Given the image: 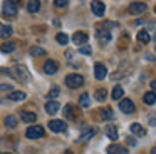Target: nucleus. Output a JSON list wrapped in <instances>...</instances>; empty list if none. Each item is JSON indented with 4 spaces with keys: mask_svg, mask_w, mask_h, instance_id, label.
Wrapping results in <instances>:
<instances>
[{
    "mask_svg": "<svg viewBox=\"0 0 156 154\" xmlns=\"http://www.w3.org/2000/svg\"><path fill=\"white\" fill-rule=\"evenodd\" d=\"M66 86L71 87V89H77V87L84 86V77L81 74H69L66 77Z\"/></svg>",
    "mask_w": 156,
    "mask_h": 154,
    "instance_id": "1",
    "label": "nucleus"
},
{
    "mask_svg": "<svg viewBox=\"0 0 156 154\" xmlns=\"http://www.w3.org/2000/svg\"><path fill=\"white\" fill-rule=\"evenodd\" d=\"M12 72V77H15L17 80H22V82H27L29 80V72H27V67L25 65H15L14 70H10Z\"/></svg>",
    "mask_w": 156,
    "mask_h": 154,
    "instance_id": "2",
    "label": "nucleus"
},
{
    "mask_svg": "<svg viewBox=\"0 0 156 154\" xmlns=\"http://www.w3.org/2000/svg\"><path fill=\"white\" fill-rule=\"evenodd\" d=\"M2 12H4V15H7V17H15L17 12H19V3L17 2H4Z\"/></svg>",
    "mask_w": 156,
    "mask_h": 154,
    "instance_id": "3",
    "label": "nucleus"
},
{
    "mask_svg": "<svg viewBox=\"0 0 156 154\" xmlns=\"http://www.w3.org/2000/svg\"><path fill=\"white\" fill-rule=\"evenodd\" d=\"M25 136H27L29 139H39V137L44 136V127L42 126H30L25 131Z\"/></svg>",
    "mask_w": 156,
    "mask_h": 154,
    "instance_id": "4",
    "label": "nucleus"
},
{
    "mask_svg": "<svg viewBox=\"0 0 156 154\" xmlns=\"http://www.w3.org/2000/svg\"><path fill=\"white\" fill-rule=\"evenodd\" d=\"M49 129L52 131V132H62V131H66V127H67V124L64 122V121H61V119H52V121H49Z\"/></svg>",
    "mask_w": 156,
    "mask_h": 154,
    "instance_id": "5",
    "label": "nucleus"
},
{
    "mask_svg": "<svg viewBox=\"0 0 156 154\" xmlns=\"http://www.w3.org/2000/svg\"><path fill=\"white\" fill-rule=\"evenodd\" d=\"M96 39H98V42L101 44V45H108V44L111 42V32L106 30V29L98 30V32H96Z\"/></svg>",
    "mask_w": 156,
    "mask_h": 154,
    "instance_id": "6",
    "label": "nucleus"
},
{
    "mask_svg": "<svg viewBox=\"0 0 156 154\" xmlns=\"http://www.w3.org/2000/svg\"><path fill=\"white\" fill-rule=\"evenodd\" d=\"M119 109H121L124 114H133L136 110V106H134V102H133L131 99H121V102H119Z\"/></svg>",
    "mask_w": 156,
    "mask_h": 154,
    "instance_id": "7",
    "label": "nucleus"
},
{
    "mask_svg": "<svg viewBox=\"0 0 156 154\" xmlns=\"http://www.w3.org/2000/svg\"><path fill=\"white\" fill-rule=\"evenodd\" d=\"M148 9V5H146L144 2H133L129 3V13H133V15H138V13H143L144 10Z\"/></svg>",
    "mask_w": 156,
    "mask_h": 154,
    "instance_id": "8",
    "label": "nucleus"
},
{
    "mask_svg": "<svg viewBox=\"0 0 156 154\" xmlns=\"http://www.w3.org/2000/svg\"><path fill=\"white\" fill-rule=\"evenodd\" d=\"M57 70H59V64L55 62V60H52V59L45 60V64H44V72L47 74V75H54V74H57Z\"/></svg>",
    "mask_w": 156,
    "mask_h": 154,
    "instance_id": "9",
    "label": "nucleus"
},
{
    "mask_svg": "<svg viewBox=\"0 0 156 154\" xmlns=\"http://www.w3.org/2000/svg\"><path fill=\"white\" fill-rule=\"evenodd\" d=\"M106 75H108V69H106V65H104V64H101V62H98L94 65V77L98 80H102Z\"/></svg>",
    "mask_w": 156,
    "mask_h": 154,
    "instance_id": "10",
    "label": "nucleus"
},
{
    "mask_svg": "<svg viewBox=\"0 0 156 154\" xmlns=\"http://www.w3.org/2000/svg\"><path fill=\"white\" fill-rule=\"evenodd\" d=\"M91 10L94 12V15L102 17L106 12V5L102 2H99V0H94V2H91Z\"/></svg>",
    "mask_w": 156,
    "mask_h": 154,
    "instance_id": "11",
    "label": "nucleus"
},
{
    "mask_svg": "<svg viewBox=\"0 0 156 154\" xmlns=\"http://www.w3.org/2000/svg\"><path fill=\"white\" fill-rule=\"evenodd\" d=\"M87 40H89V35L86 32H74V35H72V42L76 45H86Z\"/></svg>",
    "mask_w": 156,
    "mask_h": 154,
    "instance_id": "12",
    "label": "nucleus"
},
{
    "mask_svg": "<svg viewBox=\"0 0 156 154\" xmlns=\"http://www.w3.org/2000/svg\"><path fill=\"white\" fill-rule=\"evenodd\" d=\"M104 134L109 137L111 141H116L119 137V134H118V127L114 126V124H109V126H106L104 127Z\"/></svg>",
    "mask_w": 156,
    "mask_h": 154,
    "instance_id": "13",
    "label": "nucleus"
},
{
    "mask_svg": "<svg viewBox=\"0 0 156 154\" xmlns=\"http://www.w3.org/2000/svg\"><path fill=\"white\" fill-rule=\"evenodd\" d=\"M59 109H61V104L57 102V100H47V104H45V112L47 114H57Z\"/></svg>",
    "mask_w": 156,
    "mask_h": 154,
    "instance_id": "14",
    "label": "nucleus"
},
{
    "mask_svg": "<svg viewBox=\"0 0 156 154\" xmlns=\"http://www.w3.org/2000/svg\"><path fill=\"white\" fill-rule=\"evenodd\" d=\"M129 129H131V132L134 134V136H138V137L146 136V129H144V127H143L139 122H133L131 126H129Z\"/></svg>",
    "mask_w": 156,
    "mask_h": 154,
    "instance_id": "15",
    "label": "nucleus"
},
{
    "mask_svg": "<svg viewBox=\"0 0 156 154\" xmlns=\"http://www.w3.org/2000/svg\"><path fill=\"white\" fill-rule=\"evenodd\" d=\"M20 119L24 121V122L30 124V122H35L37 116H35V112H30V110H22V112H20Z\"/></svg>",
    "mask_w": 156,
    "mask_h": 154,
    "instance_id": "16",
    "label": "nucleus"
},
{
    "mask_svg": "<svg viewBox=\"0 0 156 154\" xmlns=\"http://www.w3.org/2000/svg\"><path fill=\"white\" fill-rule=\"evenodd\" d=\"M108 152L109 154H128V149L121 144H112V146L108 147Z\"/></svg>",
    "mask_w": 156,
    "mask_h": 154,
    "instance_id": "17",
    "label": "nucleus"
},
{
    "mask_svg": "<svg viewBox=\"0 0 156 154\" xmlns=\"http://www.w3.org/2000/svg\"><path fill=\"white\" fill-rule=\"evenodd\" d=\"M25 97H27V94L22 92V90H14V92L9 94V99H10V100H15V102H19V100H24Z\"/></svg>",
    "mask_w": 156,
    "mask_h": 154,
    "instance_id": "18",
    "label": "nucleus"
},
{
    "mask_svg": "<svg viewBox=\"0 0 156 154\" xmlns=\"http://www.w3.org/2000/svg\"><path fill=\"white\" fill-rule=\"evenodd\" d=\"M143 102L148 104V106H153V104L156 102V92H153V90L146 92L144 96H143Z\"/></svg>",
    "mask_w": 156,
    "mask_h": 154,
    "instance_id": "19",
    "label": "nucleus"
},
{
    "mask_svg": "<svg viewBox=\"0 0 156 154\" xmlns=\"http://www.w3.org/2000/svg\"><path fill=\"white\" fill-rule=\"evenodd\" d=\"M45 49H42V47H39V45H34V47H30V55L32 57H44L45 55Z\"/></svg>",
    "mask_w": 156,
    "mask_h": 154,
    "instance_id": "20",
    "label": "nucleus"
},
{
    "mask_svg": "<svg viewBox=\"0 0 156 154\" xmlns=\"http://www.w3.org/2000/svg\"><path fill=\"white\" fill-rule=\"evenodd\" d=\"M27 10L30 13L39 12V10H41V2H39V0H30V2L27 3Z\"/></svg>",
    "mask_w": 156,
    "mask_h": 154,
    "instance_id": "21",
    "label": "nucleus"
},
{
    "mask_svg": "<svg viewBox=\"0 0 156 154\" xmlns=\"http://www.w3.org/2000/svg\"><path fill=\"white\" fill-rule=\"evenodd\" d=\"M96 132H98V129H96V127H92V129H87L86 132H82V134H81V137L77 139V142H82V141H87L89 137H92Z\"/></svg>",
    "mask_w": 156,
    "mask_h": 154,
    "instance_id": "22",
    "label": "nucleus"
},
{
    "mask_svg": "<svg viewBox=\"0 0 156 154\" xmlns=\"http://www.w3.org/2000/svg\"><path fill=\"white\" fill-rule=\"evenodd\" d=\"M138 40L139 42H143V44H148L149 40H151V37H149V33H148V30H139L138 32Z\"/></svg>",
    "mask_w": 156,
    "mask_h": 154,
    "instance_id": "23",
    "label": "nucleus"
},
{
    "mask_svg": "<svg viewBox=\"0 0 156 154\" xmlns=\"http://www.w3.org/2000/svg\"><path fill=\"white\" fill-rule=\"evenodd\" d=\"M89 104H91V100H89V94H87V92L81 94V97H79V106L84 107V109H87Z\"/></svg>",
    "mask_w": 156,
    "mask_h": 154,
    "instance_id": "24",
    "label": "nucleus"
},
{
    "mask_svg": "<svg viewBox=\"0 0 156 154\" xmlns=\"http://www.w3.org/2000/svg\"><path fill=\"white\" fill-rule=\"evenodd\" d=\"M5 126L7 127H10V129H14V127H17V117L15 116H7L5 117Z\"/></svg>",
    "mask_w": 156,
    "mask_h": 154,
    "instance_id": "25",
    "label": "nucleus"
},
{
    "mask_svg": "<svg viewBox=\"0 0 156 154\" xmlns=\"http://www.w3.org/2000/svg\"><path fill=\"white\" fill-rule=\"evenodd\" d=\"M0 50L5 52V54H10V52H14V50H15V44L14 42H5L4 45L0 47Z\"/></svg>",
    "mask_w": 156,
    "mask_h": 154,
    "instance_id": "26",
    "label": "nucleus"
},
{
    "mask_svg": "<svg viewBox=\"0 0 156 154\" xmlns=\"http://www.w3.org/2000/svg\"><path fill=\"white\" fill-rule=\"evenodd\" d=\"M98 112H99V117H101V119H112V117H114L112 116V110L109 109V107L108 109H101V110H98Z\"/></svg>",
    "mask_w": 156,
    "mask_h": 154,
    "instance_id": "27",
    "label": "nucleus"
},
{
    "mask_svg": "<svg viewBox=\"0 0 156 154\" xmlns=\"http://www.w3.org/2000/svg\"><path fill=\"white\" fill-rule=\"evenodd\" d=\"M61 94V89H59V86H52V89L49 90V94H47V99H51V100H54L55 97Z\"/></svg>",
    "mask_w": 156,
    "mask_h": 154,
    "instance_id": "28",
    "label": "nucleus"
},
{
    "mask_svg": "<svg viewBox=\"0 0 156 154\" xmlns=\"http://www.w3.org/2000/svg\"><path fill=\"white\" fill-rule=\"evenodd\" d=\"M106 96H108V90H106V89H98V90H96V94H94L96 100H99V102H102V100L106 99Z\"/></svg>",
    "mask_w": 156,
    "mask_h": 154,
    "instance_id": "29",
    "label": "nucleus"
},
{
    "mask_svg": "<svg viewBox=\"0 0 156 154\" xmlns=\"http://www.w3.org/2000/svg\"><path fill=\"white\" fill-rule=\"evenodd\" d=\"M122 94H124V92H122V87L121 86H116L114 87V89H112V99H122Z\"/></svg>",
    "mask_w": 156,
    "mask_h": 154,
    "instance_id": "30",
    "label": "nucleus"
},
{
    "mask_svg": "<svg viewBox=\"0 0 156 154\" xmlns=\"http://www.w3.org/2000/svg\"><path fill=\"white\" fill-rule=\"evenodd\" d=\"M14 33V30H12L10 25H5L4 29H2V32H0V35H2V39H9V37Z\"/></svg>",
    "mask_w": 156,
    "mask_h": 154,
    "instance_id": "31",
    "label": "nucleus"
},
{
    "mask_svg": "<svg viewBox=\"0 0 156 154\" xmlns=\"http://www.w3.org/2000/svg\"><path fill=\"white\" fill-rule=\"evenodd\" d=\"M72 110H74V107H72L71 104H67V106L64 107V116L67 117V119H74V112H72Z\"/></svg>",
    "mask_w": 156,
    "mask_h": 154,
    "instance_id": "32",
    "label": "nucleus"
},
{
    "mask_svg": "<svg viewBox=\"0 0 156 154\" xmlns=\"http://www.w3.org/2000/svg\"><path fill=\"white\" fill-rule=\"evenodd\" d=\"M55 40H57V42L59 44H61V45H66V44H67L69 42V37L67 35H66V33H57V35H55Z\"/></svg>",
    "mask_w": 156,
    "mask_h": 154,
    "instance_id": "33",
    "label": "nucleus"
},
{
    "mask_svg": "<svg viewBox=\"0 0 156 154\" xmlns=\"http://www.w3.org/2000/svg\"><path fill=\"white\" fill-rule=\"evenodd\" d=\"M54 5L57 7V9H64V7H67V5H69V2H67V0H55Z\"/></svg>",
    "mask_w": 156,
    "mask_h": 154,
    "instance_id": "34",
    "label": "nucleus"
},
{
    "mask_svg": "<svg viewBox=\"0 0 156 154\" xmlns=\"http://www.w3.org/2000/svg\"><path fill=\"white\" fill-rule=\"evenodd\" d=\"M79 52L84 54V55H91V54H92V49H91V47H87V45H82L81 49H79Z\"/></svg>",
    "mask_w": 156,
    "mask_h": 154,
    "instance_id": "35",
    "label": "nucleus"
},
{
    "mask_svg": "<svg viewBox=\"0 0 156 154\" xmlns=\"http://www.w3.org/2000/svg\"><path fill=\"white\" fill-rule=\"evenodd\" d=\"M7 90H12L10 84H0V92H7Z\"/></svg>",
    "mask_w": 156,
    "mask_h": 154,
    "instance_id": "36",
    "label": "nucleus"
},
{
    "mask_svg": "<svg viewBox=\"0 0 156 154\" xmlns=\"http://www.w3.org/2000/svg\"><path fill=\"white\" fill-rule=\"evenodd\" d=\"M149 124H151V126H156V116H154V114L149 117Z\"/></svg>",
    "mask_w": 156,
    "mask_h": 154,
    "instance_id": "37",
    "label": "nucleus"
},
{
    "mask_svg": "<svg viewBox=\"0 0 156 154\" xmlns=\"http://www.w3.org/2000/svg\"><path fill=\"white\" fill-rule=\"evenodd\" d=\"M151 87H153V92H156V79L151 80Z\"/></svg>",
    "mask_w": 156,
    "mask_h": 154,
    "instance_id": "38",
    "label": "nucleus"
},
{
    "mask_svg": "<svg viewBox=\"0 0 156 154\" xmlns=\"http://www.w3.org/2000/svg\"><path fill=\"white\" fill-rule=\"evenodd\" d=\"M151 154H156V147H153V149H151Z\"/></svg>",
    "mask_w": 156,
    "mask_h": 154,
    "instance_id": "39",
    "label": "nucleus"
},
{
    "mask_svg": "<svg viewBox=\"0 0 156 154\" xmlns=\"http://www.w3.org/2000/svg\"><path fill=\"white\" fill-rule=\"evenodd\" d=\"M2 29H4V25H2V23H0V32H2Z\"/></svg>",
    "mask_w": 156,
    "mask_h": 154,
    "instance_id": "40",
    "label": "nucleus"
},
{
    "mask_svg": "<svg viewBox=\"0 0 156 154\" xmlns=\"http://www.w3.org/2000/svg\"><path fill=\"white\" fill-rule=\"evenodd\" d=\"M0 154H9V152H0Z\"/></svg>",
    "mask_w": 156,
    "mask_h": 154,
    "instance_id": "41",
    "label": "nucleus"
},
{
    "mask_svg": "<svg viewBox=\"0 0 156 154\" xmlns=\"http://www.w3.org/2000/svg\"><path fill=\"white\" fill-rule=\"evenodd\" d=\"M154 12H156V7H154Z\"/></svg>",
    "mask_w": 156,
    "mask_h": 154,
    "instance_id": "42",
    "label": "nucleus"
},
{
    "mask_svg": "<svg viewBox=\"0 0 156 154\" xmlns=\"http://www.w3.org/2000/svg\"><path fill=\"white\" fill-rule=\"evenodd\" d=\"M154 40H156V35H154Z\"/></svg>",
    "mask_w": 156,
    "mask_h": 154,
    "instance_id": "43",
    "label": "nucleus"
}]
</instances>
